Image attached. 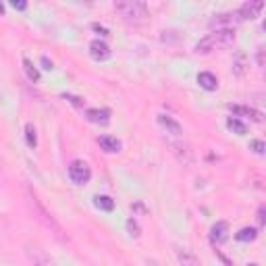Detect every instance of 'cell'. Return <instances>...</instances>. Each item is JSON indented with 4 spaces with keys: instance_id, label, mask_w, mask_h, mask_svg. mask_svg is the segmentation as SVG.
I'll list each match as a JSON object with an SVG mask.
<instances>
[{
    "instance_id": "9",
    "label": "cell",
    "mask_w": 266,
    "mask_h": 266,
    "mask_svg": "<svg viewBox=\"0 0 266 266\" xmlns=\"http://www.w3.org/2000/svg\"><path fill=\"white\" fill-rule=\"evenodd\" d=\"M85 119L90 123H96V125H106L110 121V113L108 110H100V108H87Z\"/></svg>"
},
{
    "instance_id": "10",
    "label": "cell",
    "mask_w": 266,
    "mask_h": 266,
    "mask_svg": "<svg viewBox=\"0 0 266 266\" xmlns=\"http://www.w3.org/2000/svg\"><path fill=\"white\" fill-rule=\"evenodd\" d=\"M98 144H100V148L104 150V152H108V154H117V152H121V142L117 140V138H113V136H102V138H98Z\"/></svg>"
},
{
    "instance_id": "2",
    "label": "cell",
    "mask_w": 266,
    "mask_h": 266,
    "mask_svg": "<svg viewBox=\"0 0 266 266\" xmlns=\"http://www.w3.org/2000/svg\"><path fill=\"white\" fill-rule=\"evenodd\" d=\"M115 11L121 13L125 19H142L146 17V5L140 0H125V3H117Z\"/></svg>"
},
{
    "instance_id": "20",
    "label": "cell",
    "mask_w": 266,
    "mask_h": 266,
    "mask_svg": "<svg viewBox=\"0 0 266 266\" xmlns=\"http://www.w3.org/2000/svg\"><path fill=\"white\" fill-rule=\"evenodd\" d=\"M127 229H129V233H131V235H136V237L140 235V225H138L133 218H129V220H127Z\"/></svg>"
},
{
    "instance_id": "7",
    "label": "cell",
    "mask_w": 266,
    "mask_h": 266,
    "mask_svg": "<svg viewBox=\"0 0 266 266\" xmlns=\"http://www.w3.org/2000/svg\"><path fill=\"white\" fill-rule=\"evenodd\" d=\"M90 56L94 60H106L110 56V48H108V44L102 42V40H94L90 44Z\"/></svg>"
},
{
    "instance_id": "1",
    "label": "cell",
    "mask_w": 266,
    "mask_h": 266,
    "mask_svg": "<svg viewBox=\"0 0 266 266\" xmlns=\"http://www.w3.org/2000/svg\"><path fill=\"white\" fill-rule=\"evenodd\" d=\"M235 40V31L231 27H223V29H216L212 34H208L204 40H200L195 44V52L197 54H208L212 50H218V48H225L229 44H233Z\"/></svg>"
},
{
    "instance_id": "26",
    "label": "cell",
    "mask_w": 266,
    "mask_h": 266,
    "mask_svg": "<svg viewBox=\"0 0 266 266\" xmlns=\"http://www.w3.org/2000/svg\"><path fill=\"white\" fill-rule=\"evenodd\" d=\"M258 64H260V66L264 64V52H262V50H260V54H258Z\"/></svg>"
},
{
    "instance_id": "4",
    "label": "cell",
    "mask_w": 266,
    "mask_h": 266,
    "mask_svg": "<svg viewBox=\"0 0 266 266\" xmlns=\"http://www.w3.org/2000/svg\"><path fill=\"white\" fill-rule=\"evenodd\" d=\"M171 148H173V154L177 156V160H179V162H183V164H191L193 162V152L189 150L187 144L171 142Z\"/></svg>"
},
{
    "instance_id": "21",
    "label": "cell",
    "mask_w": 266,
    "mask_h": 266,
    "mask_svg": "<svg viewBox=\"0 0 266 266\" xmlns=\"http://www.w3.org/2000/svg\"><path fill=\"white\" fill-rule=\"evenodd\" d=\"M62 98H64V100H69V102H71L73 106H77V108H83V100H81V98H77V96H71V94H64Z\"/></svg>"
},
{
    "instance_id": "24",
    "label": "cell",
    "mask_w": 266,
    "mask_h": 266,
    "mask_svg": "<svg viewBox=\"0 0 266 266\" xmlns=\"http://www.w3.org/2000/svg\"><path fill=\"white\" fill-rule=\"evenodd\" d=\"M258 220H260V225H264V206H260L258 210Z\"/></svg>"
},
{
    "instance_id": "13",
    "label": "cell",
    "mask_w": 266,
    "mask_h": 266,
    "mask_svg": "<svg viewBox=\"0 0 266 266\" xmlns=\"http://www.w3.org/2000/svg\"><path fill=\"white\" fill-rule=\"evenodd\" d=\"M177 260H179V264L181 266H200V260L191 254V252H187V250H177Z\"/></svg>"
},
{
    "instance_id": "19",
    "label": "cell",
    "mask_w": 266,
    "mask_h": 266,
    "mask_svg": "<svg viewBox=\"0 0 266 266\" xmlns=\"http://www.w3.org/2000/svg\"><path fill=\"white\" fill-rule=\"evenodd\" d=\"M243 69H246V56L237 54V56H235V62H233V73H235V75H241Z\"/></svg>"
},
{
    "instance_id": "11",
    "label": "cell",
    "mask_w": 266,
    "mask_h": 266,
    "mask_svg": "<svg viewBox=\"0 0 266 266\" xmlns=\"http://www.w3.org/2000/svg\"><path fill=\"white\" fill-rule=\"evenodd\" d=\"M197 83H200V87H204L206 92H214L216 87H218V79L212 73H208V71L197 75Z\"/></svg>"
},
{
    "instance_id": "3",
    "label": "cell",
    "mask_w": 266,
    "mask_h": 266,
    "mask_svg": "<svg viewBox=\"0 0 266 266\" xmlns=\"http://www.w3.org/2000/svg\"><path fill=\"white\" fill-rule=\"evenodd\" d=\"M69 177H71L73 183L85 185L87 181H90L92 171H90V167H87V162H83V160H73V162L69 164Z\"/></svg>"
},
{
    "instance_id": "14",
    "label": "cell",
    "mask_w": 266,
    "mask_h": 266,
    "mask_svg": "<svg viewBox=\"0 0 266 266\" xmlns=\"http://www.w3.org/2000/svg\"><path fill=\"white\" fill-rule=\"evenodd\" d=\"M94 204L98 210H104V212H110L115 208V200L113 197H108V195H96L94 197Z\"/></svg>"
},
{
    "instance_id": "15",
    "label": "cell",
    "mask_w": 266,
    "mask_h": 266,
    "mask_svg": "<svg viewBox=\"0 0 266 266\" xmlns=\"http://www.w3.org/2000/svg\"><path fill=\"white\" fill-rule=\"evenodd\" d=\"M23 71H25V75H27L29 81H40V71L36 69L34 62L29 58H23Z\"/></svg>"
},
{
    "instance_id": "12",
    "label": "cell",
    "mask_w": 266,
    "mask_h": 266,
    "mask_svg": "<svg viewBox=\"0 0 266 266\" xmlns=\"http://www.w3.org/2000/svg\"><path fill=\"white\" fill-rule=\"evenodd\" d=\"M229 110H231V113H233L235 117H250V119H254V121H262L260 113H256V110H252V108H248V106L229 104Z\"/></svg>"
},
{
    "instance_id": "27",
    "label": "cell",
    "mask_w": 266,
    "mask_h": 266,
    "mask_svg": "<svg viewBox=\"0 0 266 266\" xmlns=\"http://www.w3.org/2000/svg\"><path fill=\"white\" fill-rule=\"evenodd\" d=\"M3 11H5V7H3V5H0V13H3Z\"/></svg>"
},
{
    "instance_id": "18",
    "label": "cell",
    "mask_w": 266,
    "mask_h": 266,
    "mask_svg": "<svg viewBox=\"0 0 266 266\" xmlns=\"http://www.w3.org/2000/svg\"><path fill=\"white\" fill-rule=\"evenodd\" d=\"M25 140H27V146L29 148H36L38 146V136H36V127L31 123L25 125Z\"/></svg>"
},
{
    "instance_id": "6",
    "label": "cell",
    "mask_w": 266,
    "mask_h": 266,
    "mask_svg": "<svg viewBox=\"0 0 266 266\" xmlns=\"http://www.w3.org/2000/svg\"><path fill=\"white\" fill-rule=\"evenodd\" d=\"M158 125L167 131V133H171V136H175V138H179L181 133H183V127L177 123L173 117H169V115H158Z\"/></svg>"
},
{
    "instance_id": "17",
    "label": "cell",
    "mask_w": 266,
    "mask_h": 266,
    "mask_svg": "<svg viewBox=\"0 0 266 266\" xmlns=\"http://www.w3.org/2000/svg\"><path fill=\"white\" fill-rule=\"evenodd\" d=\"M227 127H229L233 133H237V136H246V131H248V127L243 125L239 119H235V117H231V119L227 121Z\"/></svg>"
},
{
    "instance_id": "5",
    "label": "cell",
    "mask_w": 266,
    "mask_h": 266,
    "mask_svg": "<svg viewBox=\"0 0 266 266\" xmlns=\"http://www.w3.org/2000/svg\"><path fill=\"white\" fill-rule=\"evenodd\" d=\"M262 9H264L262 0H256V3H246V5H243V7L235 13V17H237V19H256Z\"/></svg>"
},
{
    "instance_id": "8",
    "label": "cell",
    "mask_w": 266,
    "mask_h": 266,
    "mask_svg": "<svg viewBox=\"0 0 266 266\" xmlns=\"http://www.w3.org/2000/svg\"><path fill=\"white\" fill-rule=\"evenodd\" d=\"M229 237V223L225 220H218V223L210 229V241L212 243H223Z\"/></svg>"
},
{
    "instance_id": "28",
    "label": "cell",
    "mask_w": 266,
    "mask_h": 266,
    "mask_svg": "<svg viewBox=\"0 0 266 266\" xmlns=\"http://www.w3.org/2000/svg\"><path fill=\"white\" fill-rule=\"evenodd\" d=\"M250 266H256V264H250Z\"/></svg>"
},
{
    "instance_id": "23",
    "label": "cell",
    "mask_w": 266,
    "mask_h": 266,
    "mask_svg": "<svg viewBox=\"0 0 266 266\" xmlns=\"http://www.w3.org/2000/svg\"><path fill=\"white\" fill-rule=\"evenodd\" d=\"M42 64H44V69H46V71H50V69H54V66H52V60H48L46 56H42Z\"/></svg>"
},
{
    "instance_id": "16",
    "label": "cell",
    "mask_w": 266,
    "mask_h": 266,
    "mask_svg": "<svg viewBox=\"0 0 266 266\" xmlns=\"http://www.w3.org/2000/svg\"><path fill=\"white\" fill-rule=\"evenodd\" d=\"M235 237H237V241H254L258 237V231L254 227H243Z\"/></svg>"
},
{
    "instance_id": "22",
    "label": "cell",
    "mask_w": 266,
    "mask_h": 266,
    "mask_svg": "<svg viewBox=\"0 0 266 266\" xmlns=\"http://www.w3.org/2000/svg\"><path fill=\"white\" fill-rule=\"evenodd\" d=\"M256 154H264V144L260 142V140H256V142H252V146H250Z\"/></svg>"
},
{
    "instance_id": "25",
    "label": "cell",
    "mask_w": 266,
    "mask_h": 266,
    "mask_svg": "<svg viewBox=\"0 0 266 266\" xmlns=\"http://www.w3.org/2000/svg\"><path fill=\"white\" fill-rule=\"evenodd\" d=\"M13 7H15V9H19V11H23L27 5H25V3H17V0H15V3H13Z\"/></svg>"
}]
</instances>
